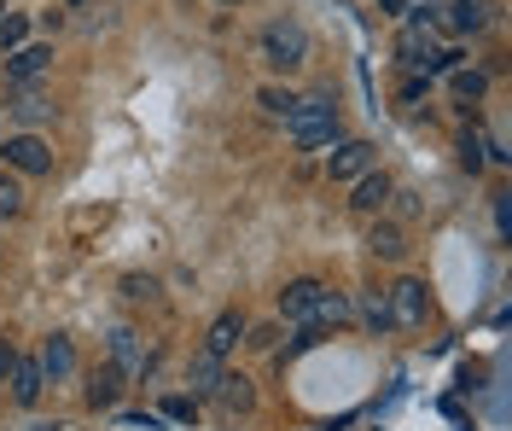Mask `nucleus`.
Wrapping results in <instances>:
<instances>
[{"label": "nucleus", "instance_id": "obj_1", "mask_svg": "<svg viewBox=\"0 0 512 431\" xmlns=\"http://www.w3.org/2000/svg\"><path fill=\"white\" fill-rule=\"evenodd\" d=\"M286 134L297 152H326V146H338L344 140V123H338V100L332 94H309V100L291 105L286 117Z\"/></svg>", "mask_w": 512, "mask_h": 431}, {"label": "nucleus", "instance_id": "obj_2", "mask_svg": "<svg viewBox=\"0 0 512 431\" xmlns=\"http://www.w3.org/2000/svg\"><path fill=\"white\" fill-rule=\"evenodd\" d=\"M262 65H274V70L309 65V30H303L297 18H274V24L262 30Z\"/></svg>", "mask_w": 512, "mask_h": 431}, {"label": "nucleus", "instance_id": "obj_3", "mask_svg": "<svg viewBox=\"0 0 512 431\" xmlns=\"http://www.w3.org/2000/svg\"><path fill=\"white\" fill-rule=\"evenodd\" d=\"M384 309H390V327H402V332H414L425 327V315H431V298H425V280H396L390 292H384Z\"/></svg>", "mask_w": 512, "mask_h": 431}, {"label": "nucleus", "instance_id": "obj_4", "mask_svg": "<svg viewBox=\"0 0 512 431\" xmlns=\"http://www.w3.org/2000/svg\"><path fill=\"white\" fill-rule=\"evenodd\" d=\"M0 164L18 169V175H53V146L41 140V134H6V146H0Z\"/></svg>", "mask_w": 512, "mask_h": 431}, {"label": "nucleus", "instance_id": "obj_5", "mask_svg": "<svg viewBox=\"0 0 512 431\" xmlns=\"http://www.w3.org/2000/svg\"><path fill=\"white\" fill-rule=\"evenodd\" d=\"M53 70V47H18L6 53V88H35Z\"/></svg>", "mask_w": 512, "mask_h": 431}, {"label": "nucleus", "instance_id": "obj_6", "mask_svg": "<svg viewBox=\"0 0 512 431\" xmlns=\"http://www.w3.org/2000/svg\"><path fill=\"white\" fill-rule=\"evenodd\" d=\"M373 158H379V152H373L367 140H338L332 158H326V175H332V181H361V175L373 169Z\"/></svg>", "mask_w": 512, "mask_h": 431}, {"label": "nucleus", "instance_id": "obj_7", "mask_svg": "<svg viewBox=\"0 0 512 431\" xmlns=\"http://www.w3.org/2000/svg\"><path fill=\"white\" fill-rule=\"evenodd\" d=\"M239 344H245V315H239V309H222V315L210 321V332H204V350H210L216 362H227Z\"/></svg>", "mask_w": 512, "mask_h": 431}, {"label": "nucleus", "instance_id": "obj_8", "mask_svg": "<svg viewBox=\"0 0 512 431\" xmlns=\"http://www.w3.org/2000/svg\"><path fill=\"white\" fill-rule=\"evenodd\" d=\"M123 367L117 362H99L94 373H88V391H82V397H88V408H99V414H105V408H117V402H123Z\"/></svg>", "mask_w": 512, "mask_h": 431}, {"label": "nucleus", "instance_id": "obj_9", "mask_svg": "<svg viewBox=\"0 0 512 431\" xmlns=\"http://www.w3.org/2000/svg\"><path fill=\"white\" fill-rule=\"evenodd\" d=\"M350 187H355V199H350L355 216H379L384 204H390V193H396L384 169H367V175H361V181H350Z\"/></svg>", "mask_w": 512, "mask_h": 431}, {"label": "nucleus", "instance_id": "obj_10", "mask_svg": "<svg viewBox=\"0 0 512 431\" xmlns=\"http://www.w3.org/2000/svg\"><path fill=\"white\" fill-rule=\"evenodd\" d=\"M320 292H326L320 280H291L286 292H280V315H286V321H297V327H309V321H315Z\"/></svg>", "mask_w": 512, "mask_h": 431}, {"label": "nucleus", "instance_id": "obj_11", "mask_svg": "<svg viewBox=\"0 0 512 431\" xmlns=\"http://www.w3.org/2000/svg\"><path fill=\"white\" fill-rule=\"evenodd\" d=\"M6 385H12V402H18V408H35L41 391H47V373H41L35 356H18V367L6 373Z\"/></svg>", "mask_w": 512, "mask_h": 431}, {"label": "nucleus", "instance_id": "obj_12", "mask_svg": "<svg viewBox=\"0 0 512 431\" xmlns=\"http://www.w3.org/2000/svg\"><path fill=\"white\" fill-rule=\"evenodd\" d=\"M35 362H41V373H47L53 385H64V379L76 373V344H70L64 332H53V338L41 344V356H35Z\"/></svg>", "mask_w": 512, "mask_h": 431}, {"label": "nucleus", "instance_id": "obj_13", "mask_svg": "<svg viewBox=\"0 0 512 431\" xmlns=\"http://www.w3.org/2000/svg\"><path fill=\"white\" fill-rule=\"evenodd\" d=\"M6 111H12V123H24V134H30L35 123H47V117H53V100H47L41 88H12Z\"/></svg>", "mask_w": 512, "mask_h": 431}, {"label": "nucleus", "instance_id": "obj_14", "mask_svg": "<svg viewBox=\"0 0 512 431\" xmlns=\"http://www.w3.org/2000/svg\"><path fill=\"white\" fill-rule=\"evenodd\" d=\"M111 362L123 367V373H146V367H152V350L140 344V332L134 327H117L111 332Z\"/></svg>", "mask_w": 512, "mask_h": 431}, {"label": "nucleus", "instance_id": "obj_15", "mask_svg": "<svg viewBox=\"0 0 512 431\" xmlns=\"http://www.w3.org/2000/svg\"><path fill=\"white\" fill-rule=\"evenodd\" d=\"M216 408H222V414H251L256 408V385L251 379H245V373H222V385H216Z\"/></svg>", "mask_w": 512, "mask_h": 431}, {"label": "nucleus", "instance_id": "obj_16", "mask_svg": "<svg viewBox=\"0 0 512 431\" xmlns=\"http://www.w3.org/2000/svg\"><path fill=\"white\" fill-rule=\"evenodd\" d=\"M367 251H373L379 263H402V257H408V233L396 228V222H373V233H367Z\"/></svg>", "mask_w": 512, "mask_h": 431}, {"label": "nucleus", "instance_id": "obj_17", "mask_svg": "<svg viewBox=\"0 0 512 431\" xmlns=\"http://www.w3.org/2000/svg\"><path fill=\"white\" fill-rule=\"evenodd\" d=\"M431 53H437V47H431V30H425V24H408V30L396 35V59H402L408 70H425Z\"/></svg>", "mask_w": 512, "mask_h": 431}, {"label": "nucleus", "instance_id": "obj_18", "mask_svg": "<svg viewBox=\"0 0 512 431\" xmlns=\"http://www.w3.org/2000/svg\"><path fill=\"white\" fill-rule=\"evenodd\" d=\"M187 385H192V397H216V385H222V362L210 356V350H198L187 367Z\"/></svg>", "mask_w": 512, "mask_h": 431}, {"label": "nucleus", "instance_id": "obj_19", "mask_svg": "<svg viewBox=\"0 0 512 431\" xmlns=\"http://www.w3.org/2000/svg\"><path fill=\"white\" fill-rule=\"evenodd\" d=\"M355 315V303L344 298V292H332V286H326V292H320V303H315V321H309V327H344V321H350Z\"/></svg>", "mask_w": 512, "mask_h": 431}, {"label": "nucleus", "instance_id": "obj_20", "mask_svg": "<svg viewBox=\"0 0 512 431\" xmlns=\"http://www.w3.org/2000/svg\"><path fill=\"white\" fill-rule=\"evenodd\" d=\"M448 88H454V100H483V88H489V70L454 65V70H448Z\"/></svg>", "mask_w": 512, "mask_h": 431}, {"label": "nucleus", "instance_id": "obj_21", "mask_svg": "<svg viewBox=\"0 0 512 431\" xmlns=\"http://www.w3.org/2000/svg\"><path fill=\"white\" fill-rule=\"evenodd\" d=\"M448 12H454V30L460 35H478L489 24V6L483 0H448Z\"/></svg>", "mask_w": 512, "mask_h": 431}, {"label": "nucleus", "instance_id": "obj_22", "mask_svg": "<svg viewBox=\"0 0 512 431\" xmlns=\"http://www.w3.org/2000/svg\"><path fill=\"white\" fill-rule=\"evenodd\" d=\"M30 47V18L24 12H0V53H18Z\"/></svg>", "mask_w": 512, "mask_h": 431}, {"label": "nucleus", "instance_id": "obj_23", "mask_svg": "<svg viewBox=\"0 0 512 431\" xmlns=\"http://www.w3.org/2000/svg\"><path fill=\"white\" fill-rule=\"evenodd\" d=\"M256 105H262L268 117H291V105H297V94H291V88H256Z\"/></svg>", "mask_w": 512, "mask_h": 431}, {"label": "nucleus", "instance_id": "obj_24", "mask_svg": "<svg viewBox=\"0 0 512 431\" xmlns=\"http://www.w3.org/2000/svg\"><path fill=\"white\" fill-rule=\"evenodd\" d=\"M483 152H489V140H483L478 129L460 134V169H472V175H478V169H483Z\"/></svg>", "mask_w": 512, "mask_h": 431}, {"label": "nucleus", "instance_id": "obj_25", "mask_svg": "<svg viewBox=\"0 0 512 431\" xmlns=\"http://www.w3.org/2000/svg\"><path fill=\"white\" fill-rule=\"evenodd\" d=\"M0 216H6V222H12V216H24V187H18L6 169H0Z\"/></svg>", "mask_w": 512, "mask_h": 431}, {"label": "nucleus", "instance_id": "obj_26", "mask_svg": "<svg viewBox=\"0 0 512 431\" xmlns=\"http://www.w3.org/2000/svg\"><path fill=\"white\" fill-rule=\"evenodd\" d=\"M361 315H367V327H373V332H390V309H384V292H373V298L361 303Z\"/></svg>", "mask_w": 512, "mask_h": 431}, {"label": "nucleus", "instance_id": "obj_27", "mask_svg": "<svg viewBox=\"0 0 512 431\" xmlns=\"http://www.w3.org/2000/svg\"><path fill=\"white\" fill-rule=\"evenodd\" d=\"M163 414H169V420H198V397H169Z\"/></svg>", "mask_w": 512, "mask_h": 431}, {"label": "nucleus", "instance_id": "obj_28", "mask_svg": "<svg viewBox=\"0 0 512 431\" xmlns=\"http://www.w3.org/2000/svg\"><path fill=\"white\" fill-rule=\"evenodd\" d=\"M245 332H251V338H245L251 350H274V344H280V327H245Z\"/></svg>", "mask_w": 512, "mask_h": 431}, {"label": "nucleus", "instance_id": "obj_29", "mask_svg": "<svg viewBox=\"0 0 512 431\" xmlns=\"http://www.w3.org/2000/svg\"><path fill=\"white\" fill-rule=\"evenodd\" d=\"M495 228H501V239L512 233V193H495Z\"/></svg>", "mask_w": 512, "mask_h": 431}, {"label": "nucleus", "instance_id": "obj_30", "mask_svg": "<svg viewBox=\"0 0 512 431\" xmlns=\"http://www.w3.org/2000/svg\"><path fill=\"white\" fill-rule=\"evenodd\" d=\"M123 292H128V298H152L158 286H152V280H140V274H128V280H123Z\"/></svg>", "mask_w": 512, "mask_h": 431}, {"label": "nucleus", "instance_id": "obj_31", "mask_svg": "<svg viewBox=\"0 0 512 431\" xmlns=\"http://www.w3.org/2000/svg\"><path fill=\"white\" fill-rule=\"evenodd\" d=\"M414 6H419V0H379V12H384V18H408Z\"/></svg>", "mask_w": 512, "mask_h": 431}, {"label": "nucleus", "instance_id": "obj_32", "mask_svg": "<svg viewBox=\"0 0 512 431\" xmlns=\"http://www.w3.org/2000/svg\"><path fill=\"white\" fill-rule=\"evenodd\" d=\"M12 367H18V350H12V344L0 338V385H6V373H12Z\"/></svg>", "mask_w": 512, "mask_h": 431}, {"label": "nucleus", "instance_id": "obj_33", "mask_svg": "<svg viewBox=\"0 0 512 431\" xmlns=\"http://www.w3.org/2000/svg\"><path fill=\"white\" fill-rule=\"evenodd\" d=\"M390 199H396V216H419V199H414V193H390Z\"/></svg>", "mask_w": 512, "mask_h": 431}, {"label": "nucleus", "instance_id": "obj_34", "mask_svg": "<svg viewBox=\"0 0 512 431\" xmlns=\"http://www.w3.org/2000/svg\"><path fill=\"white\" fill-rule=\"evenodd\" d=\"M41 431H64V426H41Z\"/></svg>", "mask_w": 512, "mask_h": 431}, {"label": "nucleus", "instance_id": "obj_35", "mask_svg": "<svg viewBox=\"0 0 512 431\" xmlns=\"http://www.w3.org/2000/svg\"><path fill=\"white\" fill-rule=\"evenodd\" d=\"M222 6H239V0H222Z\"/></svg>", "mask_w": 512, "mask_h": 431}, {"label": "nucleus", "instance_id": "obj_36", "mask_svg": "<svg viewBox=\"0 0 512 431\" xmlns=\"http://www.w3.org/2000/svg\"><path fill=\"white\" fill-rule=\"evenodd\" d=\"M70 6H82V0H70Z\"/></svg>", "mask_w": 512, "mask_h": 431}, {"label": "nucleus", "instance_id": "obj_37", "mask_svg": "<svg viewBox=\"0 0 512 431\" xmlns=\"http://www.w3.org/2000/svg\"><path fill=\"white\" fill-rule=\"evenodd\" d=\"M0 12H6V6H0Z\"/></svg>", "mask_w": 512, "mask_h": 431}]
</instances>
